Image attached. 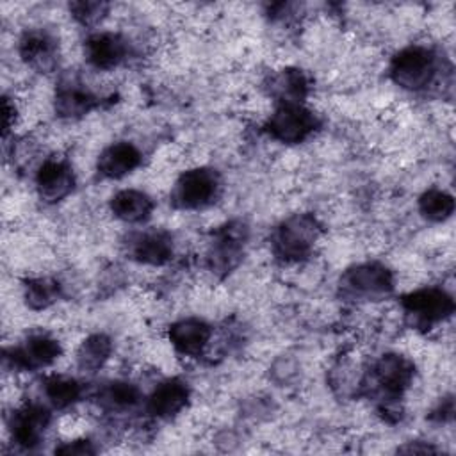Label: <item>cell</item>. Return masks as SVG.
<instances>
[{"instance_id": "obj_28", "label": "cell", "mask_w": 456, "mask_h": 456, "mask_svg": "<svg viewBox=\"0 0 456 456\" xmlns=\"http://www.w3.org/2000/svg\"><path fill=\"white\" fill-rule=\"evenodd\" d=\"M2 110H4V137H5L16 119V107H14V103H11V100L7 96H4Z\"/></svg>"}, {"instance_id": "obj_7", "label": "cell", "mask_w": 456, "mask_h": 456, "mask_svg": "<svg viewBox=\"0 0 456 456\" xmlns=\"http://www.w3.org/2000/svg\"><path fill=\"white\" fill-rule=\"evenodd\" d=\"M248 240V226L242 221H230L217 228L207 251V265L217 276L230 274L242 260Z\"/></svg>"}, {"instance_id": "obj_26", "label": "cell", "mask_w": 456, "mask_h": 456, "mask_svg": "<svg viewBox=\"0 0 456 456\" xmlns=\"http://www.w3.org/2000/svg\"><path fill=\"white\" fill-rule=\"evenodd\" d=\"M69 11L75 16V20L82 25H94L98 23L109 11V4L105 2H71Z\"/></svg>"}, {"instance_id": "obj_21", "label": "cell", "mask_w": 456, "mask_h": 456, "mask_svg": "<svg viewBox=\"0 0 456 456\" xmlns=\"http://www.w3.org/2000/svg\"><path fill=\"white\" fill-rule=\"evenodd\" d=\"M110 353H112L110 338L103 333H94L80 344L77 351V365L82 370L94 372L109 360Z\"/></svg>"}, {"instance_id": "obj_23", "label": "cell", "mask_w": 456, "mask_h": 456, "mask_svg": "<svg viewBox=\"0 0 456 456\" xmlns=\"http://www.w3.org/2000/svg\"><path fill=\"white\" fill-rule=\"evenodd\" d=\"M23 297L32 310L48 308L61 297V285L53 278H30L23 285Z\"/></svg>"}, {"instance_id": "obj_4", "label": "cell", "mask_w": 456, "mask_h": 456, "mask_svg": "<svg viewBox=\"0 0 456 456\" xmlns=\"http://www.w3.org/2000/svg\"><path fill=\"white\" fill-rule=\"evenodd\" d=\"M221 192V176L212 167H194L183 171L175 182L169 201L180 210H198L208 207Z\"/></svg>"}, {"instance_id": "obj_13", "label": "cell", "mask_w": 456, "mask_h": 456, "mask_svg": "<svg viewBox=\"0 0 456 456\" xmlns=\"http://www.w3.org/2000/svg\"><path fill=\"white\" fill-rule=\"evenodd\" d=\"M75 187V175L68 160L50 157L36 171V189L41 200L53 203L66 198Z\"/></svg>"}, {"instance_id": "obj_2", "label": "cell", "mask_w": 456, "mask_h": 456, "mask_svg": "<svg viewBox=\"0 0 456 456\" xmlns=\"http://www.w3.org/2000/svg\"><path fill=\"white\" fill-rule=\"evenodd\" d=\"M340 294L353 301H378L394 290V276L379 262H365L349 267L338 281Z\"/></svg>"}, {"instance_id": "obj_11", "label": "cell", "mask_w": 456, "mask_h": 456, "mask_svg": "<svg viewBox=\"0 0 456 456\" xmlns=\"http://www.w3.org/2000/svg\"><path fill=\"white\" fill-rule=\"evenodd\" d=\"M50 424V411L41 404H23L9 420V433L12 444L23 451L36 449Z\"/></svg>"}, {"instance_id": "obj_9", "label": "cell", "mask_w": 456, "mask_h": 456, "mask_svg": "<svg viewBox=\"0 0 456 456\" xmlns=\"http://www.w3.org/2000/svg\"><path fill=\"white\" fill-rule=\"evenodd\" d=\"M62 353L57 338L48 333L37 331L28 335L20 346L9 347L4 353L5 365L20 370H36L53 363Z\"/></svg>"}, {"instance_id": "obj_5", "label": "cell", "mask_w": 456, "mask_h": 456, "mask_svg": "<svg viewBox=\"0 0 456 456\" xmlns=\"http://www.w3.org/2000/svg\"><path fill=\"white\" fill-rule=\"evenodd\" d=\"M401 306L413 328L429 330L452 315L454 299L440 287H424L403 296Z\"/></svg>"}, {"instance_id": "obj_25", "label": "cell", "mask_w": 456, "mask_h": 456, "mask_svg": "<svg viewBox=\"0 0 456 456\" xmlns=\"http://www.w3.org/2000/svg\"><path fill=\"white\" fill-rule=\"evenodd\" d=\"M100 399L110 410H126L141 401V392L134 383L112 381L100 392Z\"/></svg>"}, {"instance_id": "obj_18", "label": "cell", "mask_w": 456, "mask_h": 456, "mask_svg": "<svg viewBox=\"0 0 456 456\" xmlns=\"http://www.w3.org/2000/svg\"><path fill=\"white\" fill-rule=\"evenodd\" d=\"M142 162L139 148L128 141H119L107 146L96 162V169L103 178H123Z\"/></svg>"}, {"instance_id": "obj_15", "label": "cell", "mask_w": 456, "mask_h": 456, "mask_svg": "<svg viewBox=\"0 0 456 456\" xmlns=\"http://www.w3.org/2000/svg\"><path fill=\"white\" fill-rule=\"evenodd\" d=\"M55 114L66 119H77L98 105V98L86 84L77 78L62 80L55 89Z\"/></svg>"}, {"instance_id": "obj_3", "label": "cell", "mask_w": 456, "mask_h": 456, "mask_svg": "<svg viewBox=\"0 0 456 456\" xmlns=\"http://www.w3.org/2000/svg\"><path fill=\"white\" fill-rule=\"evenodd\" d=\"M436 53L422 45L399 50L390 61L392 80L408 91L426 89L436 75Z\"/></svg>"}, {"instance_id": "obj_22", "label": "cell", "mask_w": 456, "mask_h": 456, "mask_svg": "<svg viewBox=\"0 0 456 456\" xmlns=\"http://www.w3.org/2000/svg\"><path fill=\"white\" fill-rule=\"evenodd\" d=\"M43 394L53 408L64 410L78 401V397L82 395V387L75 378L57 374L45 379Z\"/></svg>"}, {"instance_id": "obj_12", "label": "cell", "mask_w": 456, "mask_h": 456, "mask_svg": "<svg viewBox=\"0 0 456 456\" xmlns=\"http://www.w3.org/2000/svg\"><path fill=\"white\" fill-rule=\"evenodd\" d=\"M126 253L132 260L146 265H164L173 256V237L164 230L135 232L128 235Z\"/></svg>"}, {"instance_id": "obj_1", "label": "cell", "mask_w": 456, "mask_h": 456, "mask_svg": "<svg viewBox=\"0 0 456 456\" xmlns=\"http://www.w3.org/2000/svg\"><path fill=\"white\" fill-rule=\"evenodd\" d=\"M321 224L312 214H294L281 221L271 237V248L278 260L292 264L310 256L319 239Z\"/></svg>"}, {"instance_id": "obj_6", "label": "cell", "mask_w": 456, "mask_h": 456, "mask_svg": "<svg viewBox=\"0 0 456 456\" xmlns=\"http://www.w3.org/2000/svg\"><path fill=\"white\" fill-rule=\"evenodd\" d=\"M321 121L319 118L301 103H280L271 118L265 121V132L283 142V144H297L310 137Z\"/></svg>"}, {"instance_id": "obj_19", "label": "cell", "mask_w": 456, "mask_h": 456, "mask_svg": "<svg viewBox=\"0 0 456 456\" xmlns=\"http://www.w3.org/2000/svg\"><path fill=\"white\" fill-rule=\"evenodd\" d=\"M112 214L125 223H142L153 210V200L135 189H123L110 198Z\"/></svg>"}, {"instance_id": "obj_20", "label": "cell", "mask_w": 456, "mask_h": 456, "mask_svg": "<svg viewBox=\"0 0 456 456\" xmlns=\"http://www.w3.org/2000/svg\"><path fill=\"white\" fill-rule=\"evenodd\" d=\"M308 89V78L297 68H285L273 75L269 82V93L280 103H301L306 98Z\"/></svg>"}, {"instance_id": "obj_14", "label": "cell", "mask_w": 456, "mask_h": 456, "mask_svg": "<svg viewBox=\"0 0 456 456\" xmlns=\"http://www.w3.org/2000/svg\"><path fill=\"white\" fill-rule=\"evenodd\" d=\"M87 62L96 69H112L128 55V43L114 32H96L84 45Z\"/></svg>"}, {"instance_id": "obj_29", "label": "cell", "mask_w": 456, "mask_h": 456, "mask_svg": "<svg viewBox=\"0 0 456 456\" xmlns=\"http://www.w3.org/2000/svg\"><path fill=\"white\" fill-rule=\"evenodd\" d=\"M399 452H436V449L435 447H431L429 444L428 445H417V444H408V445H404V447H401L399 449Z\"/></svg>"}, {"instance_id": "obj_10", "label": "cell", "mask_w": 456, "mask_h": 456, "mask_svg": "<svg viewBox=\"0 0 456 456\" xmlns=\"http://www.w3.org/2000/svg\"><path fill=\"white\" fill-rule=\"evenodd\" d=\"M21 61L37 73H52L59 64V43L45 28H28L18 43Z\"/></svg>"}, {"instance_id": "obj_27", "label": "cell", "mask_w": 456, "mask_h": 456, "mask_svg": "<svg viewBox=\"0 0 456 456\" xmlns=\"http://www.w3.org/2000/svg\"><path fill=\"white\" fill-rule=\"evenodd\" d=\"M96 449L93 447V442L89 440H71L64 442L62 445L55 447V454H66V456H86V454H94Z\"/></svg>"}, {"instance_id": "obj_16", "label": "cell", "mask_w": 456, "mask_h": 456, "mask_svg": "<svg viewBox=\"0 0 456 456\" xmlns=\"http://www.w3.org/2000/svg\"><path fill=\"white\" fill-rule=\"evenodd\" d=\"M191 390L185 381L171 378L153 388L146 401V410L157 419H171L178 415L189 403Z\"/></svg>"}, {"instance_id": "obj_17", "label": "cell", "mask_w": 456, "mask_h": 456, "mask_svg": "<svg viewBox=\"0 0 456 456\" xmlns=\"http://www.w3.org/2000/svg\"><path fill=\"white\" fill-rule=\"evenodd\" d=\"M169 340L173 347L185 356H198L212 337V328L203 319L189 317L169 326Z\"/></svg>"}, {"instance_id": "obj_24", "label": "cell", "mask_w": 456, "mask_h": 456, "mask_svg": "<svg viewBox=\"0 0 456 456\" xmlns=\"http://www.w3.org/2000/svg\"><path fill=\"white\" fill-rule=\"evenodd\" d=\"M419 210L420 214L433 223L445 221L454 212V198L440 189H428L419 198Z\"/></svg>"}, {"instance_id": "obj_8", "label": "cell", "mask_w": 456, "mask_h": 456, "mask_svg": "<svg viewBox=\"0 0 456 456\" xmlns=\"http://www.w3.org/2000/svg\"><path fill=\"white\" fill-rule=\"evenodd\" d=\"M413 374L415 367L406 356L388 353L379 356L372 365L370 383H374V388L379 392L381 399L387 401V406H390L392 401L399 399L410 387Z\"/></svg>"}]
</instances>
